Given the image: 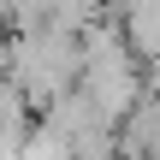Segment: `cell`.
Instances as JSON below:
<instances>
[{
  "instance_id": "obj_2",
  "label": "cell",
  "mask_w": 160,
  "mask_h": 160,
  "mask_svg": "<svg viewBox=\"0 0 160 160\" xmlns=\"http://www.w3.org/2000/svg\"><path fill=\"white\" fill-rule=\"evenodd\" d=\"M101 113H113V119H125L148 89H142V59L131 53V42H125V24L119 18H95L89 30H83V83H77Z\"/></svg>"
},
{
  "instance_id": "obj_3",
  "label": "cell",
  "mask_w": 160,
  "mask_h": 160,
  "mask_svg": "<svg viewBox=\"0 0 160 160\" xmlns=\"http://www.w3.org/2000/svg\"><path fill=\"white\" fill-rule=\"evenodd\" d=\"M119 160H160V89L119 119Z\"/></svg>"
},
{
  "instance_id": "obj_1",
  "label": "cell",
  "mask_w": 160,
  "mask_h": 160,
  "mask_svg": "<svg viewBox=\"0 0 160 160\" xmlns=\"http://www.w3.org/2000/svg\"><path fill=\"white\" fill-rule=\"evenodd\" d=\"M12 83L30 95V107H53L59 95H71L83 83V30H59V24H36V30H12V42H0Z\"/></svg>"
}]
</instances>
